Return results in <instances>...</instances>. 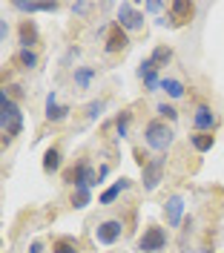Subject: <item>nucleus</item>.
Instances as JSON below:
<instances>
[{"mask_svg": "<svg viewBox=\"0 0 224 253\" xmlns=\"http://www.w3.org/2000/svg\"><path fill=\"white\" fill-rule=\"evenodd\" d=\"M0 129H3V147H9L23 129V112L17 107V101L9 98L6 89L0 92Z\"/></svg>", "mask_w": 224, "mask_h": 253, "instance_id": "f257e3e1", "label": "nucleus"}, {"mask_svg": "<svg viewBox=\"0 0 224 253\" xmlns=\"http://www.w3.org/2000/svg\"><path fill=\"white\" fill-rule=\"evenodd\" d=\"M144 144L149 147V150H155L158 156H164V153L173 147V126H167V121H161V118L147 121V126H144Z\"/></svg>", "mask_w": 224, "mask_h": 253, "instance_id": "f03ea898", "label": "nucleus"}, {"mask_svg": "<svg viewBox=\"0 0 224 253\" xmlns=\"http://www.w3.org/2000/svg\"><path fill=\"white\" fill-rule=\"evenodd\" d=\"M64 181L69 187H98V170L89 161H78L64 173Z\"/></svg>", "mask_w": 224, "mask_h": 253, "instance_id": "7ed1b4c3", "label": "nucleus"}, {"mask_svg": "<svg viewBox=\"0 0 224 253\" xmlns=\"http://www.w3.org/2000/svg\"><path fill=\"white\" fill-rule=\"evenodd\" d=\"M138 253H161L167 251V230L158 227V224H149L144 233L138 236Z\"/></svg>", "mask_w": 224, "mask_h": 253, "instance_id": "20e7f679", "label": "nucleus"}, {"mask_svg": "<svg viewBox=\"0 0 224 253\" xmlns=\"http://www.w3.org/2000/svg\"><path fill=\"white\" fill-rule=\"evenodd\" d=\"M164 170H167V158H164V156L149 158L144 167H141V181H144V190H147V193L158 190V184L164 181Z\"/></svg>", "mask_w": 224, "mask_h": 253, "instance_id": "39448f33", "label": "nucleus"}, {"mask_svg": "<svg viewBox=\"0 0 224 253\" xmlns=\"http://www.w3.org/2000/svg\"><path fill=\"white\" fill-rule=\"evenodd\" d=\"M115 23L124 32H138L144 29V12L138 6H132V3H121L118 12H115Z\"/></svg>", "mask_w": 224, "mask_h": 253, "instance_id": "423d86ee", "label": "nucleus"}, {"mask_svg": "<svg viewBox=\"0 0 224 253\" xmlns=\"http://www.w3.org/2000/svg\"><path fill=\"white\" fill-rule=\"evenodd\" d=\"M121 233H124V221L121 219H104V221L95 224V242L104 245V248L115 245V242L121 239Z\"/></svg>", "mask_w": 224, "mask_h": 253, "instance_id": "0eeeda50", "label": "nucleus"}, {"mask_svg": "<svg viewBox=\"0 0 224 253\" xmlns=\"http://www.w3.org/2000/svg\"><path fill=\"white\" fill-rule=\"evenodd\" d=\"M192 126H195V132H213L219 126V118L207 104H198L195 112H192Z\"/></svg>", "mask_w": 224, "mask_h": 253, "instance_id": "6e6552de", "label": "nucleus"}, {"mask_svg": "<svg viewBox=\"0 0 224 253\" xmlns=\"http://www.w3.org/2000/svg\"><path fill=\"white\" fill-rule=\"evenodd\" d=\"M184 196H170L167 202H164V219L170 227H181V221H184Z\"/></svg>", "mask_w": 224, "mask_h": 253, "instance_id": "1a4fd4ad", "label": "nucleus"}, {"mask_svg": "<svg viewBox=\"0 0 224 253\" xmlns=\"http://www.w3.org/2000/svg\"><path fill=\"white\" fill-rule=\"evenodd\" d=\"M161 69L152 63V58H147V61H141V66H138V78L144 81V89L147 92H158L161 89Z\"/></svg>", "mask_w": 224, "mask_h": 253, "instance_id": "9d476101", "label": "nucleus"}, {"mask_svg": "<svg viewBox=\"0 0 224 253\" xmlns=\"http://www.w3.org/2000/svg\"><path fill=\"white\" fill-rule=\"evenodd\" d=\"M69 107L66 104H58V92L52 89V92L46 95V121H52V124H61V121H66L69 118Z\"/></svg>", "mask_w": 224, "mask_h": 253, "instance_id": "9b49d317", "label": "nucleus"}, {"mask_svg": "<svg viewBox=\"0 0 224 253\" xmlns=\"http://www.w3.org/2000/svg\"><path fill=\"white\" fill-rule=\"evenodd\" d=\"M129 43V38H127V32L121 29L118 23H112L110 32H107V43H104V49L110 52V55H115V52H124Z\"/></svg>", "mask_w": 224, "mask_h": 253, "instance_id": "f8f14e48", "label": "nucleus"}, {"mask_svg": "<svg viewBox=\"0 0 224 253\" xmlns=\"http://www.w3.org/2000/svg\"><path fill=\"white\" fill-rule=\"evenodd\" d=\"M132 187V181L129 178H121V181H115V184H110V187L104 190L101 196H98V205H112L121 193H127V190Z\"/></svg>", "mask_w": 224, "mask_h": 253, "instance_id": "ddd939ff", "label": "nucleus"}, {"mask_svg": "<svg viewBox=\"0 0 224 253\" xmlns=\"http://www.w3.org/2000/svg\"><path fill=\"white\" fill-rule=\"evenodd\" d=\"M190 17H192L190 0H173V3H170V20H173V23H187Z\"/></svg>", "mask_w": 224, "mask_h": 253, "instance_id": "4468645a", "label": "nucleus"}, {"mask_svg": "<svg viewBox=\"0 0 224 253\" xmlns=\"http://www.w3.org/2000/svg\"><path fill=\"white\" fill-rule=\"evenodd\" d=\"M95 75H98L95 66H75L72 81H75V86H78V89H89V86H92V81H95Z\"/></svg>", "mask_w": 224, "mask_h": 253, "instance_id": "2eb2a0df", "label": "nucleus"}, {"mask_svg": "<svg viewBox=\"0 0 224 253\" xmlns=\"http://www.w3.org/2000/svg\"><path fill=\"white\" fill-rule=\"evenodd\" d=\"M17 35H20V46L23 49H32L35 43H37V26H35V20H23L20 23V29H17Z\"/></svg>", "mask_w": 224, "mask_h": 253, "instance_id": "dca6fc26", "label": "nucleus"}, {"mask_svg": "<svg viewBox=\"0 0 224 253\" xmlns=\"http://www.w3.org/2000/svg\"><path fill=\"white\" fill-rule=\"evenodd\" d=\"M61 164H64V153L58 150V147H49L46 153H43V173L52 175L61 170Z\"/></svg>", "mask_w": 224, "mask_h": 253, "instance_id": "f3484780", "label": "nucleus"}, {"mask_svg": "<svg viewBox=\"0 0 224 253\" xmlns=\"http://www.w3.org/2000/svg\"><path fill=\"white\" fill-rule=\"evenodd\" d=\"M161 92H167V98L178 101V98H184L187 86H184V84H181L178 78H161Z\"/></svg>", "mask_w": 224, "mask_h": 253, "instance_id": "a211bd4d", "label": "nucleus"}, {"mask_svg": "<svg viewBox=\"0 0 224 253\" xmlns=\"http://www.w3.org/2000/svg\"><path fill=\"white\" fill-rule=\"evenodd\" d=\"M213 144H216V135L213 132H195V135H190V147L195 153H210Z\"/></svg>", "mask_w": 224, "mask_h": 253, "instance_id": "6ab92c4d", "label": "nucleus"}, {"mask_svg": "<svg viewBox=\"0 0 224 253\" xmlns=\"http://www.w3.org/2000/svg\"><path fill=\"white\" fill-rule=\"evenodd\" d=\"M92 205V187H75L72 190V207L83 210V207Z\"/></svg>", "mask_w": 224, "mask_h": 253, "instance_id": "aec40b11", "label": "nucleus"}, {"mask_svg": "<svg viewBox=\"0 0 224 253\" xmlns=\"http://www.w3.org/2000/svg\"><path fill=\"white\" fill-rule=\"evenodd\" d=\"M149 58H152V63H155V66L161 69V66H167V63L173 61V49L161 43V46H155V49H152V55H149Z\"/></svg>", "mask_w": 224, "mask_h": 253, "instance_id": "412c9836", "label": "nucleus"}, {"mask_svg": "<svg viewBox=\"0 0 224 253\" xmlns=\"http://www.w3.org/2000/svg\"><path fill=\"white\" fill-rule=\"evenodd\" d=\"M129 121H132V112H129V110H121V112H118V118H115L118 138H127V135H129Z\"/></svg>", "mask_w": 224, "mask_h": 253, "instance_id": "4be33fe9", "label": "nucleus"}, {"mask_svg": "<svg viewBox=\"0 0 224 253\" xmlns=\"http://www.w3.org/2000/svg\"><path fill=\"white\" fill-rule=\"evenodd\" d=\"M17 61H20L23 69H35L37 66V55H35V49H20L17 52Z\"/></svg>", "mask_w": 224, "mask_h": 253, "instance_id": "5701e85b", "label": "nucleus"}, {"mask_svg": "<svg viewBox=\"0 0 224 253\" xmlns=\"http://www.w3.org/2000/svg\"><path fill=\"white\" fill-rule=\"evenodd\" d=\"M104 110H107V101H89V104H86V118H89V121H98V118L104 115Z\"/></svg>", "mask_w": 224, "mask_h": 253, "instance_id": "b1692460", "label": "nucleus"}, {"mask_svg": "<svg viewBox=\"0 0 224 253\" xmlns=\"http://www.w3.org/2000/svg\"><path fill=\"white\" fill-rule=\"evenodd\" d=\"M155 112H158L161 121H178V110L173 107V104H158V107H155Z\"/></svg>", "mask_w": 224, "mask_h": 253, "instance_id": "393cba45", "label": "nucleus"}, {"mask_svg": "<svg viewBox=\"0 0 224 253\" xmlns=\"http://www.w3.org/2000/svg\"><path fill=\"white\" fill-rule=\"evenodd\" d=\"M52 253H78V245H75V239H61V242H55Z\"/></svg>", "mask_w": 224, "mask_h": 253, "instance_id": "a878e982", "label": "nucleus"}, {"mask_svg": "<svg viewBox=\"0 0 224 253\" xmlns=\"http://www.w3.org/2000/svg\"><path fill=\"white\" fill-rule=\"evenodd\" d=\"M17 12H23V15H35V12H43V3H23V0H17L12 3Z\"/></svg>", "mask_w": 224, "mask_h": 253, "instance_id": "bb28decb", "label": "nucleus"}, {"mask_svg": "<svg viewBox=\"0 0 224 253\" xmlns=\"http://www.w3.org/2000/svg\"><path fill=\"white\" fill-rule=\"evenodd\" d=\"M144 9H147V12H152V15H158L161 9H164V3H161V0H147Z\"/></svg>", "mask_w": 224, "mask_h": 253, "instance_id": "cd10ccee", "label": "nucleus"}, {"mask_svg": "<svg viewBox=\"0 0 224 253\" xmlns=\"http://www.w3.org/2000/svg\"><path fill=\"white\" fill-rule=\"evenodd\" d=\"M92 9V3H72V15H86Z\"/></svg>", "mask_w": 224, "mask_h": 253, "instance_id": "c85d7f7f", "label": "nucleus"}, {"mask_svg": "<svg viewBox=\"0 0 224 253\" xmlns=\"http://www.w3.org/2000/svg\"><path fill=\"white\" fill-rule=\"evenodd\" d=\"M107 175H110V167H107V164H101V167H98V184H101Z\"/></svg>", "mask_w": 224, "mask_h": 253, "instance_id": "c756f323", "label": "nucleus"}, {"mask_svg": "<svg viewBox=\"0 0 224 253\" xmlns=\"http://www.w3.org/2000/svg\"><path fill=\"white\" fill-rule=\"evenodd\" d=\"M6 38H9V23H6V20H3V23H0V41H3V43H6Z\"/></svg>", "mask_w": 224, "mask_h": 253, "instance_id": "7c9ffc66", "label": "nucleus"}, {"mask_svg": "<svg viewBox=\"0 0 224 253\" xmlns=\"http://www.w3.org/2000/svg\"><path fill=\"white\" fill-rule=\"evenodd\" d=\"M29 253H43V245H40V242H32V245H29Z\"/></svg>", "mask_w": 224, "mask_h": 253, "instance_id": "2f4dec72", "label": "nucleus"}, {"mask_svg": "<svg viewBox=\"0 0 224 253\" xmlns=\"http://www.w3.org/2000/svg\"><path fill=\"white\" fill-rule=\"evenodd\" d=\"M192 253H213L210 248H198V251H192Z\"/></svg>", "mask_w": 224, "mask_h": 253, "instance_id": "473e14b6", "label": "nucleus"}]
</instances>
